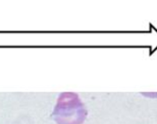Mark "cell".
<instances>
[{
  "instance_id": "6da1fadb",
  "label": "cell",
  "mask_w": 157,
  "mask_h": 124,
  "mask_svg": "<svg viewBox=\"0 0 157 124\" xmlns=\"http://www.w3.org/2000/svg\"><path fill=\"white\" fill-rule=\"evenodd\" d=\"M88 112L76 93H61L57 98L52 117L57 124H82Z\"/></svg>"
}]
</instances>
